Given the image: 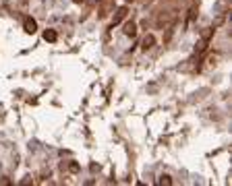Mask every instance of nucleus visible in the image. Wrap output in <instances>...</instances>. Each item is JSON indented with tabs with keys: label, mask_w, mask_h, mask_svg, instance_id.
<instances>
[{
	"label": "nucleus",
	"mask_w": 232,
	"mask_h": 186,
	"mask_svg": "<svg viewBox=\"0 0 232 186\" xmlns=\"http://www.w3.org/2000/svg\"><path fill=\"white\" fill-rule=\"evenodd\" d=\"M124 17H127V6H122V8L116 10V15H114V19H112V25H118Z\"/></svg>",
	"instance_id": "1"
},
{
	"label": "nucleus",
	"mask_w": 232,
	"mask_h": 186,
	"mask_svg": "<svg viewBox=\"0 0 232 186\" xmlns=\"http://www.w3.org/2000/svg\"><path fill=\"white\" fill-rule=\"evenodd\" d=\"M23 25H25V31H27V33H35V29H37L35 21H33V19H29V17L25 19V23H23Z\"/></svg>",
	"instance_id": "2"
},
{
	"label": "nucleus",
	"mask_w": 232,
	"mask_h": 186,
	"mask_svg": "<svg viewBox=\"0 0 232 186\" xmlns=\"http://www.w3.org/2000/svg\"><path fill=\"white\" fill-rule=\"evenodd\" d=\"M135 33H137V25H135L133 21H131V23H127V25H124V35H131V37H133Z\"/></svg>",
	"instance_id": "3"
},
{
	"label": "nucleus",
	"mask_w": 232,
	"mask_h": 186,
	"mask_svg": "<svg viewBox=\"0 0 232 186\" xmlns=\"http://www.w3.org/2000/svg\"><path fill=\"white\" fill-rule=\"evenodd\" d=\"M168 21H170V15H168V13H162V15L157 17V27H164V25H168Z\"/></svg>",
	"instance_id": "4"
},
{
	"label": "nucleus",
	"mask_w": 232,
	"mask_h": 186,
	"mask_svg": "<svg viewBox=\"0 0 232 186\" xmlns=\"http://www.w3.org/2000/svg\"><path fill=\"white\" fill-rule=\"evenodd\" d=\"M153 43H155V37H153V35H145V37H143V48H145V50L153 48Z\"/></svg>",
	"instance_id": "5"
},
{
	"label": "nucleus",
	"mask_w": 232,
	"mask_h": 186,
	"mask_svg": "<svg viewBox=\"0 0 232 186\" xmlns=\"http://www.w3.org/2000/svg\"><path fill=\"white\" fill-rule=\"evenodd\" d=\"M44 39H46V41H56V31L48 29V31L44 33Z\"/></svg>",
	"instance_id": "6"
},
{
	"label": "nucleus",
	"mask_w": 232,
	"mask_h": 186,
	"mask_svg": "<svg viewBox=\"0 0 232 186\" xmlns=\"http://www.w3.org/2000/svg\"><path fill=\"white\" fill-rule=\"evenodd\" d=\"M160 184H166V186H170V184H172V180H170L168 176H162V178H160Z\"/></svg>",
	"instance_id": "7"
},
{
	"label": "nucleus",
	"mask_w": 232,
	"mask_h": 186,
	"mask_svg": "<svg viewBox=\"0 0 232 186\" xmlns=\"http://www.w3.org/2000/svg\"><path fill=\"white\" fill-rule=\"evenodd\" d=\"M75 2H83V0H75Z\"/></svg>",
	"instance_id": "8"
},
{
	"label": "nucleus",
	"mask_w": 232,
	"mask_h": 186,
	"mask_svg": "<svg viewBox=\"0 0 232 186\" xmlns=\"http://www.w3.org/2000/svg\"><path fill=\"white\" fill-rule=\"evenodd\" d=\"M127 2H131V0H127Z\"/></svg>",
	"instance_id": "9"
}]
</instances>
